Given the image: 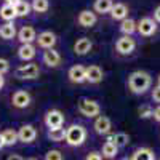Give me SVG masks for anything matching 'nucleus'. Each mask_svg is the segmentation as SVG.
<instances>
[{"mask_svg": "<svg viewBox=\"0 0 160 160\" xmlns=\"http://www.w3.org/2000/svg\"><path fill=\"white\" fill-rule=\"evenodd\" d=\"M115 47H117V51L118 53H122V55H130V53L135 50L136 43H135V40H133L131 37L125 35V37L117 40V45Z\"/></svg>", "mask_w": 160, "mask_h": 160, "instance_id": "10", "label": "nucleus"}, {"mask_svg": "<svg viewBox=\"0 0 160 160\" xmlns=\"http://www.w3.org/2000/svg\"><path fill=\"white\" fill-rule=\"evenodd\" d=\"M139 117H141V118H149V117H152V109L148 108V106L141 108V109H139Z\"/></svg>", "mask_w": 160, "mask_h": 160, "instance_id": "32", "label": "nucleus"}, {"mask_svg": "<svg viewBox=\"0 0 160 160\" xmlns=\"http://www.w3.org/2000/svg\"><path fill=\"white\" fill-rule=\"evenodd\" d=\"M18 2H21V0H5V3H8V5H16Z\"/></svg>", "mask_w": 160, "mask_h": 160, "instance_id": "39", "label": "nucleus"}, {"mask_svg": "<svg viewBox=\"0 0 160 160\" xmlns=\"http://www.w3.org/2000/svg\"><path fill=\"white\" fill-rule=\"evenodd\" d=\"M87 80L90 83H98L102 80V69L99 66H90L87 68Z\"/></svg>", "mask_w": 160, "mask_h": 160, "instance_id": "17", "label": "nucleus"}, {"mask_svg": "<svg viewBox=\"0 0 160 160\" xmlns=\"http://www.w3.org/2000/svg\"><path fill=\"white\" fill-rule=\"evenodd\" d=\"M35 40H37L38 47H42L45 50H50V48L55 47V43H56V35L53 34L51 31H45L42 34H38V37Z\"/></svg>", "mask_w": 160, "mask_h": 160, "instance_id": "9", "label": "nucleus"}, {"mask_svg": "<svg viewBox=\"0 0 160 160\" xmlns=\"http://www.w3.org/2000/svg\"><path fill=\"white\" fill-rule=\"evenodd\" d=\"M16 77L18 78H22V80H32V78H37L38 74H40V69L38 66L31 62V64H22L16 69Z\"/></svg>", "mask_w": 160, "mask_h": 160, "instance_id": "4", "label": "nucleus"}, {"mask_svg": "<svg viewBox=\"0 0 160 160\" xmlns=\"http://www.w3.org/2000/svg\"><path fill=\"white\" fill-rule=\"evenodd\" d=\"M7 160H24V158L21 155H18V154H11V155H8Z\"/></svg>", "mask_w": 160, "mask_h": 160, "instance_id": "37", "label": "nucleus"}, {"mask_svg": "<svg viewBox=\"0 0 160 160\" xmlns=\"http://www.w3.org/2000/svg\"><path fill=\"white\" fill-rule=\"evenodd\" d=\"M151 82L152 78L148 72L144 71H136L133 72L128 78V87L133 93H136V95H141V93H144L146 90H149L151 87Z\"/></svg>", "mask_w": 160, "mask_h": 160, "instance_id": "1", "label": "nucleus"}, {"mask_svg": "<svg viewBox=\"0 0 160 160\" xmlns=\"http://www.w3.org/2000/svg\"><path fill=\"white\" fill-rule=\"evenodd\" d=\"M48 138L53 141V142H59V141H64L66 139V130L61 127V128H53L48 131Z\"/></svg>", "mask_w": 160, "mask_h": 160, "instance_id": "26", "label": "nucleus"}, {"mask_svg": "<svg viewBox=\"0 0 160 160\" xmlns=\"http://www.w3.org/2000/svg\"><path fill=\"white\" fill-rule=\"evenodd\" d=\"M69 78L71 82L74 83H82L87 80V68H83V66H72V68L69 69Z\"/></svg>", "mask_w": 160, "mask_h": 160, "instance_id": "11", "label": "nucleus"}, {"mask_svg": "<svg viewBox=\"0 0 160 160\" xmlns=\"http://www.w3.org/2000/svg\"><path fill=\"white\" fill-rule=\"evenodd\" d=\"M127 15H128V8H127L125 3H115V5H112V8H111V16H112L114 19L123 21V19H127Z\"/></svg>", "mask_w": 160, "mask_h": 160, "instance_id": "18", "label": "nucleus"}, {"mask_svg": "<svg viewBox=\"0 0 160 160\" xmlns=\"http://www.w3.org/2000/svg\"><path fill=\"white\" fill-rule=\"evenodd\" d=\"M112 0H96L95 2V10L98 13H111L112 8Z\"/></svg>", "mask_w": 160, "mask_h": 160, "instance_id": "28", "label": "nucleus"}, {"mask_svg": "<svg viewBox=\"0 0 160 160\" xmlns=\"http://www.w3.org/2000/svg\"><path fill=\"white\" fill-rule=\"evenodd\" d=\"M18 56H19V59H22V61L32 59V58L35 56V47L31 45V43L21 45V47L18 48Z\"/></svg>", "mask_w": 160, "mask_h": 160, "instance_id": "19", "label": "nucleus"}, {"mask_svg": "<svg viewBox=\"0 0 160 160\" xmlns=\"http://www.w3.org/2000/svg\"><path fill=\"white\" fill-rule=\"evenodd\" d=\"M120 31H122L125 35H130V34H133L136 31V22L133 19H130V18H127V19L122 21V24H120Z\"/></svg>", "mask_w": 160, "mask_h": 160, "instance_id": "27", "label": "nucleus"}, {"mask_svg": "<svg viewBox=\"0 0 160 160\" xmlns=\"http://www.w3.org/2000/svg\"><path fill=\"white\" fill-rule=\"evenodd\" d=\"M87 139V130L82 125H71L66 130V142L69 146H82Z\"/></svg>", "mask_w": 160, "mask_h": 160, "instance_id": "2", "label": "nucleus"}, {"mask_svg": "<svg viewBox=\"0 0 160 160\" xmlns=\"http://www.w3.org/2000/svg\"><path fill=\"white\" fill-rule=\"evenodd\" d=\"M43 62H45L47 66H50V68H56V66H59V64H61L59 53H58L56 50H53V48L47 50V51L43 53Z\"/></svg>", "mask_w": 160, "mask_h": 160, "instance_id": "15", "label": "nucleus"}, {"mask_svg": "<svg viewBox=\"0 0 160 160\" xmlns=\"http://www.w3.org/2000/svg\"><path fill=\"white\" fill-rule=\"evenodd\" d=\"M152 117L157 120V122H160V106H158V108H155V109L152 111Z\"/></svg>", "mask_w": 160, "mask_h": 160, "instance_id": "36", "label": "nucleus"}, {"mask_svg": "<svg viewBox=\"0 0 160 160\" xmlns=\"http://www.w3.org/2000/svg\"><path fill=\"white\" fill-rule=\"evenodd\" d=\"M18 38H19V42H21L22 45L34 42V40L37 38V35H35V29L31 28V26H24V28H21V31L18 32Z\"/></svg>", "mask_w": 160, "mask_h": 160, "instance_id": "13", "label": "nucleus"}, {"mask_svg": "<svg viewBox=\"0 0 160 160\" xmlns=\"http://www.w3.org/2000/svg\"><path fill=\"white\" fill-rule=\"evenodd\" d=\"M99 111H101L99 104L95 99L83 98L78 101V112L85 117H96V115H99Z\"/></svg>", "mask_w": 160, "mask_h": 160, "instance_id": "3", "label": "nucleus"}, {"mask_svg": "<svg viewBox=\"0 0 160 160\" xmlns=\"http://www.w3.org/2000/svg\"><path fill=\"white\" fill-rule=\"evenodd\" d=\"M37 138V130L32 125H22L18 130V141L24 142V144H29Z\"/></svg>", "mask_w": 160, "mask_h": 160, "instance_id": "7", "label": "nucleus"}, {"mask_svg": "<svg viewBox=\"0 0 160 160\" xmlns=\"http://www.w3.org/2000/svg\"><path fill=\"white\" fill-rule=\"evenodd\" d=\"M29 160H37V158H29Z\"/></svg>", "mask_w": 160, "mask_h": 160, "instance_id": "43", "label": "nucleus"}, {"mask_svg": "<svg viewBox=\"0 0 160 160\" xmlns=\"http://www.w3.org/2000/svg\"><path fill=\"white\" fill-rule=\"evenodd\" d=\"M31 7L37 13H45L50 8V2H48V0H32V5Z\"/></svg>", "mask_w": 160, "mask_h": 160, "instance_id": "30", "label": "nucleus"}, {"mask_svg": "<svg viewBox=\"0 0 160 160\" xmlns=\"http://www.w3.org/2000/svg\"><path fill=\"white\" fill-rule=\"evenodd\" d=\"M5 148V142H3V138H2V133H0V149Z\"/></svg>", "mask_w": 160, "mask_h": 160, "instance_id": "41", "label": "nucleus"}, {"mask_svg": "<svg viewBox=\"0 0 160 160\" xmlns=\"http://www.w3.org/2000/svg\"><path fill=\"white\" fill-rule=\"evenodd\" d=\"M3 85H5V78H3V75H0V90H2Z\"/></svg>", "mask_w": 160, "mask_h": 160, "instance_id": "40", "label": "nucleus"}, {"mask_svg": "<svg viewBox=\"0 0 160 160\" xmlns=\"http://www.w3.org/2000/svg\"><path fill=\"white\" fill-rule=\"evenodd\" d=\"M108 141H112L117 148H125V146L130 142V136L127 135V133H115V135L108 138Z\"/></svg>", "mask_w": 160, "mask_h": 160, "instance_id": "23", "label": "nucleus"}, {"mask_svg": "<svg viewBox=\"0 0 160 160\" xmlns=\"http://www.w3.org/2000/svg\"><path fill=\"white\" fill-rule=\"evenodd\" d=\"M158 87H160V75H158Z\"/></svg>", "mask_w": 160, "mask_h": 160, "instance_id": "42", "label": "nucleus"}, {"mask_svg": "<svg viewBox=\"0 0 160 160\" xmlns=\"http://www.w3.org/2000/svg\"><path fill=\"white\" fill-rule=\"evenodd\" d=\"M85 160H102V157H101V154H98V152H90Z\"/></svg>", "mask_w": 160, "mask_h": 160, "instance_id": "35", "label": "nucleus"}, {"mask_svg": "<svg viewBox=\"0 0 160 160\" xmlns=\"http://www.w3.org/2000/svg\"><path fill=\"white\" fill-rule=\"evenodd\" d=\"M0 18H2V19H5L7 22L13 21V19L16 18V11H15V7H13V5H8V3L2 5V7H0Z\"/></svg>", "mask_w": 160, "mask_h": 160, "instance_id": "22", "label": "nucleus"}, {"mask_svg": "<svg viewBox=\"0 0 160 160\" xmlns=\"http://www.w3.org/2000/svg\"><path fill=\"white\" fill-rule=\"evenodd\" d=\"M2 138H3L5 146H13L18 142V131H15L13 128H7L2 131Z\"/></svg>", "mask_w": 160, "mask_h": 160, "instance_id": "24", "label": "nucleus"}, {"mask_svg": "<svg viewBox=\"0 0 160 160\" xmlns=\"http://www.w3.org/2000/svg\"><path fill=\"white\" fill-rule=\"evenodd\" d=\"M157 29V24L154 22V19L151 18H142L138 24H136V31L141 34V35H152Z\"/></svg>", "mask_w": 160, "mask_h": 160, "instance_id": "8", "label": "nucleus"}, {"mask_svg": "<svg viewBox=\"0 0 160 160\" xmlns=\"http://www.w3.org/2000/svg\"><path fill=\"white\" fill-rule=\"evenodd\" d=\"M13 7H15L16 16H28L29 11H31V8H32L28 2H24V0H21V2H18L16 5H13Z\"/></svg>", "mask_w": 160, "mask_h": 160, "instance_id": "29", "label": "nucleus"}, {"mask_svg": "<svg viewBox=\"0 0 160 160\" xmlns=\"http://www.w3.org/2000/svg\"><path fill=\"white\" fill-rule=\"evenodd\" d=\"M77 21H78L80 26H83V28H91V26L96 24V15L90 10H83V11H80Z\"/></svg>", "mask_w": 160, "mask_h": 160, "instance_id": "14", "label": "nucleus"}, {"mask_svg": "<svg viewBox=\"0 0 160 160\" xmlns=\"http://www.w3.org/2000/svg\"><path fill=\"white\" fill-rule=\"evenodd\" d=\"M11 102L15 108L18 109H24V108H28V106L31 104V95L28 91H24V90H18L13 93V96H11Z\"/></svg>", "mask_w": 160, "mask_h": 160, "instance_id": "6", "label": "nucleus"}, {"mask_svg": "<svg viewBox=\"0 0 160 160\" xmlns=\"http://www.w3.org/2000/svg\"><path fill=\"white\" fill-rule=\"evenodd\" d=\"M93 43H91V40L87 38V37H82V38H78L75 45H74V51H75V55H80V56H83L87 55V53L91 50Z\"/></svg>", "mask_w": 160, "mask_h": 160, "instance_id": "16", "label": "nucleus"}, {"mask_svg": "<svg viewBox=\"0 0 160 160\" xmlns=\"http://www.w3.org/2000/svg\"><path fill=\"white\" fill-rule=\"evenodd\" d=\"M15 35H16V28H15V24H13L11 21L5 22L3 26H0V37L2 38L11 40V38H15Z\"/></svg>", "mask_w": 160, "mask_h": 160, "instance_id": "21", "label": "nucleus"}, {"mask_svg": "<svg viewBox=\"0 0 160 160\" xmlns=\"http://www.w3.org/2000/svg\"><path fill=\"white\" fill-rule=\"evenodd\" d=\"M131 160H155V154L149 148H141L133 152Z\"/></svg>", "mask_w": 160, "mask_h": 160, "instance_id": "20", "label": "nucleus"}, {"mask_svg": "<svg viewBox=\"0 0 160 160\" xmlns=\"http://www.w3.org/2000/svg\"><path fill=\"white\" fill-rule=\"evenodd\" d=\"M93 128H95V131L98 133V135H108V133L111 131V118L106 117V115H98Z\"/></svg>", "mask_w": 160, "mask_h": 160, "instance_id": "12", "label": "nucleus"}, {"mask_svg": "<svg viewBox=\"0 0 160 160\" xmlns=\"http://www.w3.org/2000/svg\"><path fill=\"white\" fill-rule=\"evenodd\" d=\"M158 160H160V158H158Z\"/></svg>", "mask_w": 160, "mask_h": 160, "instance_id": "44", "label": "nucleus"}, {"mask_svg": "<svg viewBox=\"0 0 160 160\" xmlns=\"http://www.w3.org/2000/svg\"><path fill=\"white\" fill-rule=\"evenodd\" d=\"M10 71V62L7 59H2L0 58V75H3Z\"/></svg>", "mask_w": 160, "mask_h": 160, "instance_id": "33", "label": "nucleus"}, {"mask_svg": "<svg viewBox=\"0 0 160 160\" xmlns=\"http://www.w3.org/2000/svg\"><path fill=\"white\" fill-rule=\"evenodd\" d=\"M152 99H154L155 102H160V87H155V88L152 90Z\"/></svg>", "mask_w": 160, "mask_h": 160, "instance_id": "34", "label": "nucleus"}, {"mask_svg": "<svg viewBox=\"0 0 160 160\" xmlns=\"http://www.w3.org/2000/svg\"><path fill=\"white\" fill-rule=\"evenodd\" d=\"M45 160H62V154L56 149H51L45 154Z\"/></svg>", "mask_w": 160, "mask_h": 160, "instance_id": "31", "label": "nucleus"}, {"mask_svg": "<svg viewBox=\"0 0 160 160\" xmlns=\"http://www.w3.org/2000/svg\"><path fill=\"white\" fill-rule=\"evenodd\" d=\"M45 123L50 130L53 128H61L62 123H64V115L62 112L56 111V109H53V111H48L47 115H45Z\"/></svg>", "mask_w": 160, "mask_h": 160, "instance_id": "5", "label": "nucleus"}, {"mask_svg": "<svg viewBox=\"0 0 160 160\" xmlns=\"http://www.w3.org/2000/svg\"><path fill=\"white\" fill-rule=\"evenodd\" d=\"M117 152H118V148H117L112 141H106V142L102 144V157H106V158H114V157L117 155Z\"/></svg>", "mask_w": 160, "mask_h": 160, "instance_id": "25", "label": "nucleus"}, {"mask_svg": "<svg viewBox=\"0 0 160 160\" xmlns=\"http://www.w3.org/2000/svg\"><path fill=\"white\" fill-rule=\"evenodd\" d=\"M154 18L160 22V7H157V8H155V11H154Z\"/></svg>", "mask_w": 160, "mask_h": 160, "instance_id": "38", "label": "nucleus"}]
</instances>
